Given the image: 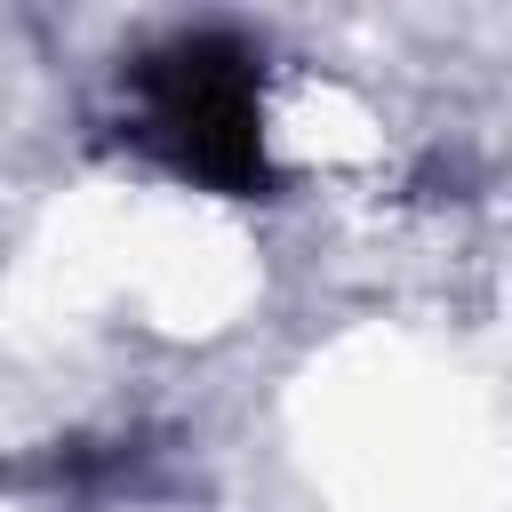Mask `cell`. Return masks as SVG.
Masks as SVG:
<instances>
[{
    "label": "cell",
    "mask_w": 512,
    "mask_h": 512,
    "mask_svg": "<svg viewBox=\"0 0 512 512\" xmlns=\"http://www.w3.org/2000/svg\"><path fill=\"white\" fill-rule=\"evenodd\" d=\"M144 440H56L24 464H0V488H40V496H104L144 472Z\"/></svg>",
    "instance_id": "7a4b0ae2"
},
{
    "label": "cell",
    "mask_w": 512,
    "mask_h": 512,
    "mask_svg": "<svg viewBox=\"0 0 512 512\" xmlns=\"http://www.w3.org/2000/svg\"><path fill=\"white\" fill-rule=\"evenodd\" d=\"M144 88V136L216 192H272L264 160V112H256V48L232 32H184L136 64Z\"/></svg>",
    "instance_id": "6da1fadb"
}]
</instances>
